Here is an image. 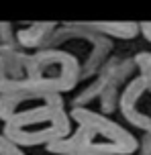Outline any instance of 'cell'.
Masks as SVG:
<instances>
[{
	"instance_id": "30bf717a",
	"label": "cell",
	"mask_w": 151,
	"mask_h": 155,
	"mask_svg": "<svg viewBox=\"0 0 151 155\" xmlns=\"http://www.w3.org/2000/svg\"><path fill=\"white\" fill-rule=\"evenodd\" d=\"M0 155H27L23 149H18L16 145H12L10 141L0 133Z\"/></svg>"
},
{
	"instance_id": "277c9868",
	"label": "cell",
	"mask_w": 151,
	"mask_h": 155,
	"mask_svg": "<svg viewBox=\"0 0 151 155\" xmlns=\"http://www.w3.org/2000/svg\"><path fill=\"white\" fill-rule=\"evenodd\" d=\"M137 65L135 59H120V57H108L100 70L90 78V84L76 94L72 100L74 108H88L92 102L100 104V114H110L119 108V98L125 86L133 80Z\"/></svg>"
},
{
	"instance_id": "6da1fadb",
	"label": "cell",
	"mask_w": 151,
	"mask_h": 155,
	"mask_svg": "<svg viewBox=\"0 0 151 155\" xmlns=\"http://www.w3.org/2000/svg\"><path fill=\"white\" fill-rule=\"evenodd\" d=\"M2 135L18 149L47 147L72 133L70 108L61 94L25 90L0 96Z\"/></svg>"
},
{
	"instance_id": "5b68a950",
	"label": "cell",
	"mask_w": 151,
	"mask_h": 155,
	"mask_svg": "<svg viewBox=\"0 0 151 155\" xmlns=\"http://www.w3.org/2000/svg\"><path fill=\"white\" fill-rule=\"evenodd\" d=\"M29 80L33 90L61 94L72 92L78 88L80 80V63L76 57L55 47H47L31 53L29 61Z\"/></svg>"
},
{
	"instance_id": "3957f363",
	"label": "cell",
	"mask_w": 151,
	"mask_h": 155,
	"mask_svg": "<svg viewBox=\"0 0 151 155\" xmlns=\"http://www.w3.org/2000/svg\"><path fill=\"white\" fill-rule=\"evenodd\" d=\"M47 47L61 49L65 53L76 57L80 63V80H90L94 74L102 68L106 59L114 51V43L110 39L102 37L88 29L82 21H72V23H59Z\"/></svg>"
},
{
	"instance_id": "7a4b0ae2",
	"label": "cell",
	"mask_w": 151,
	"mask_h": 155,
	"mask_svg": "<svg viewBox=\"0 0 151 155\" xmlns=\"http://www.w3.org/2000/svg\"><path fill=\"white\" fill-rule=\"evenodd\" d=\"M72 124L67 137L49 143L51 155H133L139 151V139L125 124L92 108H70Z\"/></svg>"
},
{
	"instance_id": "52a82bcc",
	"label": "cell",
	"mask_w": 151,
	"mask_h": 155,
	"mask_svg": "<svg viewBox=\"0 0 151 155\" xmlns=\"http://www.w3.org/2000/svg\"><path fill=\"white\" fill-rule=\"evenodd\" d=\"M29 61L31 53L23 51L18 45L0 47V96L33 90L29 80Z\"/></svg>"
},
{
	"instance_id": "ba28073f",
	"label": "cell",
	"mask_w": 151,
	"mask_h": 155,
	"mask_svg": "<svg viewBox=\"0 0 151 155\" xmlns=\"http://www.w3.org/2000/svg\"><path fill=\"white\" fill-rule=\"evenodd\" d=\"M59 23L51 21V23H29V25H18L15 29V39L16 45L27 53H35L41 49H47L49 39L53 35Z\"/></svg>"
},
{
	"instance_id": "8992f818",
	"label": "cell",
	"mask_w": 151,
	"mask_h": 155,
	"mask_svg": "<svg viewBox=\"0 0 151 155\" xmlns=\"http://www.w3.org/2000/svg\"><path fill=\"white\" fill-rule=\"evenodd\" d=\"M137 76L125 86L119 98L123 118L151 137V53L141 51L135 57Z\"/></svg>"
},
{
	"instance_id": "9c48e42d",
	"label": "cell",
	"mask_w": 151,
	"mask_h": 155,
	"mask_svg": "<svg viewBox=\"0 0 151 155\" xmlns=\"http://www.w3.org/2000/svg\"><path fill=\"white\" fill-rule=\"evenodd\" d=\"M82 23L110 41L114 39L131 41L139 35V23H133V21H82Z\"/></svg>"
},
{
	"instance_id": "8fae6325",
	"label": "cell",
	"mask_w": 151,
	"mask_h": 155,
	"mask_svg": "<svg viewBox=\"0 0 151 155\" xmlns=\"http://www.w3.org/2000/svg\"><path fill=\"white\" fill-rule=\"evenodd\" d=\"M139 35H143V37L151 43V21H143V23H139Z\"/></svg>"
}]
</instances>
